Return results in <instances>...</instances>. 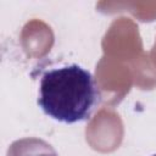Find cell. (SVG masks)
I'll return each instance as SVG.
<instances>
[{"instance_id":"cell-2","label":"cell","mask_w":156,"mask_h":156,"mask_svg":"<svg viewBox=\"0 0 156 156\" xmlns=\"http://www.w3.org/2000/svg\"><path fill=\"white\" fill-rule=\"evenodd\" d=\"M7 156H57L52 146L41 139L26 138L15 141L7 152Z\"/></svg>"},{"instance_id":"cell-1","label":"cell","mask_w":156,"mask_h":156,"mask_svg":"<svg viewBox=\"0 0 156 156\" xmlns=\"http://www.w3.org/2000/svg\"><path fill=\"white\" fill-rule=\"evenodd\" d=\"M100 101L94 76L77 63L51 68L40 78L37 102L55 121L67 124L88 121Z\"/></svg>"},{"instance_id":"cell-3","label":"cell","mask_w":156,"mask_h":156,"mask_svg":"<svg viewBox=\"0 0 156 156\" xmlns=\"http://www.w3.org/2000/svg\"><path fill=\"white\" fill-rule=\"evenodd\" d=\"M152 156H156V154H155V155H152Z\"/></svg>"}]
</instances>
